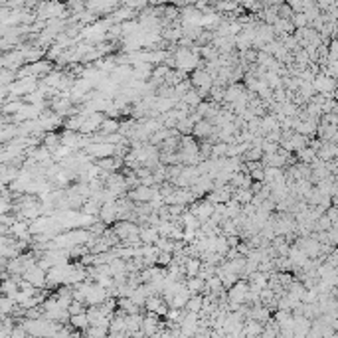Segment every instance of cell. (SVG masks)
Masks as SVG:
<instances>
[{
	"mask_svg": "<svg viewBox=\"0 0 338 338\" xmlns=\"http://www.w3.org/2000/svg\"><path fill=\"white\" fill-rule=\"evenodd\" d=\"M26 275H24V279H26L28 283H32L34 287H42L46 283V275H44V271L42 269H38V267H28L26 271H24Z\"/></svg>",
	"mask_w": 338,
	"mask_h": 338,
	"instance_id": "cell-2",
	"label": "cell"
},
{
	"mask_svg": "<svg viewBox=\"0 0 338 338\" xmlns=\"http://www.w3.org/2000/svg\"><path fill=\"white\" fill-rule=\"evenodd\" d=\"M194 214L198 216V220H208L210 216L214 214V206H212V204H206V202H204V204H200V206L196 208V212H194Z\"/></svg>",
	"mask_w": 338,
	"mask_h": 338,
	"instance_id": "cell-5",
	"label": "cell"
},
{
	"mask_svg": "<svg viewBox=\"0 0 338 338\" xmlns=\"http://www.w3.org/2000/svg\"><path fill=\"white\" fill-rule=\"evenodd\" d=\"M113 149H115V147H111V145H91V147H89V153L95 156H109V155H113Z\"/></svg>",
	"mask_w": 338,
	"mask_h": 338,
	"instance_id": "cell-4",
	"label": "cell"
},
{
	"mask_svg": "<svg viewBox=\"0 0 338 338\" xmlns=\"http://www.w3.org/2000/svg\"><path fill=\"white\" fill-rule=\"evenodd\" d=\"M202 297H192L188 303H186V307H188V311L190 312H198L200 311V307H202Z\"/></svg>",
	"mask_w": 338,
	"mask_h": 338,
	"instance_id": "cell-8",
	"label": "cell"
},
{
	"mask_svg": "<svg viewBox=\"0 0 338 338\" xmlns=\"http://www.w3.org/2000/svg\"><path fill=\"white\" fill-rule=\"evenodd\" d=\"M332 87H334V81L330 78H318L314 79V89L316 91H322V93H328V91H332Z\"/></svg>",
	"mask_w": 338,
	"mask_h": 338,
	"instance_id": "cell-3",
	"label": "cell"
},
{
	"mask_svg": "<svg viewBox=\"0 0 338 338\" xmlns=\"http://www.w3.org/2000/svg\"><path fill=\"white\" fill-rule=\"evenodd\" d=\"M186 271H188L190 277H196L198 271H200V263H198L196 259H190L188 261V265H186Z\"/></svg>",
	"mask_w": 338,
	"mask_h": 338,
	"instance_id": "cell-9",
	"label": "cell"
},
{
	"mask_svg": "<svg viewBox=\"0 0 338 338\" xmlns=\"http://www.w3.org/2000/svg\"><path fill=\"white\" fill-rule=\"evenodd\" d=\"M132 196H134L137 200H143V202H147V200H151V198L155 196V192H153V190H149V188L145 186V188H139L137 192H132Z\"/></svg>",
	"mask_w": 338,
	"mask_h": 338,
	"instance_id": "cell-6",
	"label": "cell"
},
{
	"mask_svg": "<svg viewBox=\"0 0 338 338\" xmlns=\"http://www.w3.org/2000/svg\"><path fill=\"white\" fill-rule=\"evenodd\" d=\"M67 311H70V314H79V312H85V311H83V305H81V303H72V305L67 307Z\"/></svg>",
	"mask_w": 338,
	"mask_h": 338,
	"instance_id": "cell-10",
	"label": "cell"
},
{
	"mask_svg": "<svg viewBox=\"0 0 338 338\" xmlns=\"http://www.w3.org/2000/svg\"><path fill=\"white\" fill-rule=\"evenodd\" d=\"M40 18H48V20H53V18H59L63 16V4L59 2H46L40 6Z\"/></svg>",
	"mask_w": 338,
	"mask_h": 338,
	"instance_id": "cell-1",
	"label": "cell"
},
{
	"mask_svg": "<svg viewBox=\"0 0 338 338\" xmlns=\"http://www.w3.org/2000/svg\"><path fill=\"white\" fill-rule=\"evenodd\" d=\"M12 234L26 235V226H24V224H14V226H12Z\"/></svg>",
	"mask_w": 338,
	"mask_h": 338,
	"instance_id": "cell-11",
	"label": "cell"
},
{
	"mask_svg": "<svg viewBox=\"0 0 338 338\" xmlns=\"http://www.w3.org/2000/svg\"><path fill=\"white\" fill-rule=\"evenodd\" d=\"M145 305L149 307V311H153V312H164V309H162V303H160V301H158L156 297H149Z\"/></svg>",
	"mask_w": 338,
	"mask_h": 338,
	"instance_id": "cell-7",
	"label": "cell"
},
{
	"mask_svg": "<svg viewBox=\"0 0 338 338\" xmlns=\"http://www.w3.org/2000/svg\"><path fill=\"white\" fill-rule=\"evenodd\" d=\"M198 134H208V130H210V125H206V123H200L198 125Z\"/></svg>",
	"mask_w": 338,
	"mask_h": 338,
	"instance_id": "cell-12",
	"label": "cell"
},
{
	"mask_svg": "<svg viewBox=\"0 0 338 338\" xmlns=\"http://www.w3.org/2000/svg\"><path fill=\"white\" fill-rule=\"evenodd\" d=\"M149 2H153V4H162V2H166V0H149Z\"/></svg>",
	"mask_w": 338,
	"mask_h": 338,
	"instance_id": "cell-13",
	"label": "cell"
}]
</instances>
